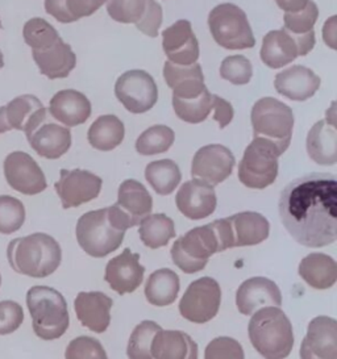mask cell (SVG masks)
Here are the masks:
<instances>
[{"instance_id": "obj_1", "label": "cell", "mask_w": 337, "mask_h": 359, "mask_svg": "<svg viewBox=\"0 0 337 359\" xmlns=\"http://www.w3.org/2000/svg\"><path fill=\"white\" fill-rule=\"evenodd\" d=\"M286 231L307 248H324L337 240V180L311 172L290 182L278 203Z\"/></svg>"}, {"instance_id": "obj_2", "label": "cell", "mask_w": 337, "mask_h": 359, "mask_svg": "<svg viewBox=\"0 0 337 359\" xmlns=\"http://www.w3.org/2000/svg\"><path fill=\"white\" fill-rule=\"evenodd\" d=\"M129 224L115 204L107 208L84 213L77 222V241L84 253L103 258L117 250Z\"/></svg>"}, {"instance_id": "obj_3", "label": "cell", "mask_w": 337, "mask_h": 359, "mask_svg": "<svg viewBox=\"0 0 337 359\" xmlns=\"http://www.w3.org/2000/svg\"><path fill=\"white\" fill-rule=\"evenodd\" d=\"M7 259L18 274L44 279L55 273L62 261L60 243L46 233H33L12 240L7 246Z\"/></svg>"}, {"instance_id": "obj_4", "label": "cell", "mask_w": 337, "mask_h": 359, "mask_svg": "<svg viewBox=\"0 0 337 359\" xmlns=\"http://www.w3.org/2000/svg\"><path fill=\"white\" fill-rule=\"evenodd\" d=\"M248 333L253 348L265 359L287 358L294 346L291 321L277 306L256 311L249 321Z\"/></svg>"}, {"instance_id": "obj_5", "label": "cell", "mask_w": 337, "mask_h": 359, "mask_svg": "<svg viewBox=\"0 0 337 359\" xmlns=\"http://www.w3.org/2000/svg\"><path fill=\"white\" fill-rule=\"evenodd\" d=\"M27 306L34 334L44 341H54L66 333L70 316L62 294L48 285H34L27 292Z\"/></svg>"}, {"instance_id": "obj_6", "label": "cell", "mask_w": 337, "mask_h": 359, "mask_svg": "<svg viewBox=\"0 0 337 359\" xmlns=\"http://www.w3.org/2000/svg\"><path fill=\"white\" fill-rule=\"evenodd\" d=\"M254 138H265L284 154L290 147L294 114L293 109L274 97H263L254 103L251 112Z\"/></svg>"}, {"instance_id": "obj_7", "label": "cell", "mask_w": 337, "mask_h": 359, "mask_svg": "<svg viewBox=\"0 0 337 359\" xmlns=\"http://www.w3.org/2000/svg\"><path fill=\"white\" fill-rule=\"evenodd\" d=\"M216 253H220V243L212 222L185 233L171 248L173 262L186 274L201 271Z\"/></svg>"}, {"instance_id": "obj_8", "label": "cell", "mask_w": 337, "mask_h": 359, "mask_svg": "<svg viewBox=\"0 0 337 359\" xmlns=\"http://www.w3.org/2000/svg\"><path fill=\"white\" fill-rule=\"evenodd\" d=\"M209 28L215 43L227 50L251 49L256 45L246 13L232 3L219 4L210 12Z\"/></svg>"}, {"instance_id": "obj_9", "label": "cell", "mask_w": 337, "mask_h": 359, "mask_svg": "<svg viewBox=\"0 0 337 359\" xmlns=\"http://www.w3.org/2000/svg\"><path fill=\"white\" fill-rule=\"evenodd\" d=\"M282 153L265 138H253L239 165V180L248 189L263 190L278 177V158Z\"/></svg>"}, {"instance_id": "obj_10", "label": "cell", "mask_w": 337, "mask_h": 359, "mask_svg": "<svg viewBox=\"0 0 337 359\" xmlns=\"http://www.w3.org/2000/svg\"><path fill=\"white\" fill-rule=\"evenodd\" d=\"M52 118L44 107L24 130L31 148L42 158H61L72 147L70 129L54 123Z\"/></svg>"}, {"instance_id": "obj_11", "label": "cell", "mask_w": 337, "mask_h": 359, "mask_svg": "<svg viewBox=\"0 0 337 359\" xmlns=\"http://www.w3.org/2000/svg\"><path fill=\"white\" fill-rule=\"evenodd\" d=\"M315 43V31L305 34H294L284 28L277 29L263 37L260 57L267 67L281 69L291 64L295 58L310 53Z\"/></svg>"}, {"instance_id": "obj_12", "label": "cell", "mask_w": 337, "mask_h": 359, "mask_svg": "<svg viewBox=\"0 0 337 359\" xmlns=\"http://www.w3.org/2000/svg\"><path fill=\"white\" fill-rule=\"evenodd\" d=\"M221 303V288L210 276L194 280L179 302L180 316L195 324H206L218 315Z\"/></svg>"}, {"instance_id": "obj_13", "label": "cell", "mask_w": 337, "mask_h": 359, "mask_svg": "<svg viewBox=\"0 0 337 359\" xmlns=\"http://www.w3.org/2000/svg\"><path fill=\"white\" fill-rule=\"evenodd\" d=\"M115 95L126 111L140 115L156 106L158 88L153 76L144 70H129L116 81Z\"/></svg>"}, {"instance_id": "obj_14", "label": "cell", "mask_w": 337, "mask_h": 359, "mask_svg": "<svg viewBox=\"0 0 337 359\" xmlns=\"http://www.w3.org/2000/svg\"><path fill=\"white\" fill-rule=\"evenodd\" d=\"M102 178L87 170L62 169L54 189L61 199L63 210H69L96 199L102 190Z\"/></svg>"}, {"instance_id": "obj_15", "label": "cell", "mask_w": 337, "mask_h": 359, "mask_svg": "<svg viewBox=\"0 0 337 359\" xmlns=\"http://www.w3.org/2000/svg\"><path fill=\"white\" fill-rule=\"evenodd\" d=\"M4 177L12 190L33 196L46 190L48 183L39 163L25 151H12L4 159Z\"/></svg>"}, {"instance_id": "obj_16", "label": "cell", "mask_w": 337, "mask_h": 359, "mask_svg": "<svg viewBox=\"0 0 337 359\" xmlns=\"http://www.w3.org/2000/svg\"><path fill=\"white\" fill-rule=\"evenodd\" d=\"M236 159L231 150L220 144L200 148L192 159L191 175L194 180L218 186L231 177Z\"/></svg>"}, {"instance_id": "obj_17", "label": "cell", "mask_w": 337, "mask_h": 359, "mask_svg": "<svg viewBox=\"0 0 337 359\" xmlns=\"http://www.w3.org/2000/svg\"><path fill=\"white\" fill-rule=\"evenodd\" d=\"M300 359H337V324L332 317L311 320L300 346Z\"/></svg>"}, {"instance_id": "obj_18", "label": "cell", "mask_w": 337, "mask_h": 359, "mask_svg": "<svg viewBox=\"0 0 337 359\" xmlns=\"http://www.w3.org/2000/svg\"><path fill=\"white\" fill-rule=\"evenodd\" d=\"M162 48L171 64L189 66L199 58V43L189 20H178L162 32Z\"/></svg>"}, {"instance_id": "obj_19", "label": "cell", "mask_w": 337, "mask_h": 359, "mask_svg": "<svg viewBox=\"0 0 337 359\" xmlns=\"http://www.w3.org/2000/svg\"><path fill=\"white\" fill-rule=\"evenodd\" d=\"M145 267L140 264V255L129 248L112 258L105 267V280L119 295L136 291L144 280Z\"/></svg>"}, {"instance_id": "obj_20", "label": "cell", "mask_w": 337, "mask_h": 359, "mask_svg": "<svg viewBox=\"0 0 337 359\" xmlns=\"http://www.w3.org/2000/svg\"><path fill=\"white\" fill-rule=\"evenodd\" d=\"M178 211L190 220H201L216 210V192L213 186L199 180L183 183L176 196Z\"/></svg>"}, {"instance_id": "obj_21", "label": "cell", "mask_w": 337, "mask_h": 359, "mask_svg": "<svg viewBox=\"0 0 337 359\" xmlns=\"http://www.w3.org/2000/svg\"><path fill=\"white\" fill-rule=\"evenodd\" d=\"M236 304L242 315L252 316L256 311L265 306L279 308L282 306V294L273 280L256 276L240 285L236 294Z\"/></svg>"}, {"instance_id": "obj_22", "label": "cell", "mask_w": 337, "mask_h": 359, "mask_svg": "<svg viewBox=\"0 0 337 359\" xmlns=\"http://www.w3.org/2000/svg\"><path fill=\"white\" fill-rule=\"evenodd\" d=\"M322 81L311 69L296 65L275 75L274 87L279 95L294 102H305L320 88Z\"/></svg>"}, {"instance_id": "obj_23", "label": "cell", "mask_w": 337, "mask_h": 359, "mask_svg": "<svg viewBox=\"0 0 337 359\" xmlns=\"http://www.w3.org/2000/svg\"><path fill=\"white\" fill-rule=\"evenodd\" d=\"M112 306V299L99 291L79 292L74 302L79 323L95 333H103L110 327Z\"/></svg>"}, {"instance_id": "obj_24", "label": "cell", "mask_w": 337, "mask_h": 359, "mask_svg": "<svg viewBox=\"0 0 337 359\" xmlns=\"http://www.w3.org/2000/svg\"><path fill=\"white\" fill-rule=\"evenodd\" d=\"M49 115L66 128L84 124L91 116V103L77 90H62L49 102Z\"/></svg>"}, {"instance_id": "obj_25", "label": "cell", "mask_w": 337, "mask_h": 359, "mask_svg": "<svg viewBox=\"0 0 337 359\" xmlns=\"http://www.w3.org/2000/svg\"><path fill=\"white\" fill-rule=\"evenodd\" d=\"M115 205L126 216L129 228H133L152 213L153 199L143 183L126 180L119 187Z\"/></svg>"}, {"instance_id": "obj_26", "label": "cell", "mask_w": 337, "mask_h": 359, "mask_svg": "<svg viewBox=\"0 0 337 359\" xmlns=\"http://www.w3.org/2000/svg\"><path fill=\"white\" fill-rule=\"evenodd\" d=\"M164 78L166 85L174 91L173 96L183 100L195 99L207 88L201 66L198 62L180 66L168 61L164 66Z\"/></svg>"}, {"instance_id": "obj_27", "label": "cell", "mask_w": 337, "mask_h": 359, "mask_svg": "<svg viewBox=\"0 0 337 359\" xmlns=\"http://www.w3.org/2000/svg\"><path fill=\"white\" fill-rule=\"evenodd\" d=\"M32 57L40 73L52 81L67 78L77 66V55L62 39L44 50H32Z\"/></svg>"}, {"instance_id": "obj_28", "label": "cell", "mask_w": 337, "mask_h": 359, "mask_svg": "<svg viewBox=\"0 0 337 359\" xmlns=\"http://www.w3.org/2000/svg\"><path fill=\"white\" fill-rule=\"evenodd\" d=\"M227 220L231 228L233 248L254 246L269 237L270 224L258 212H240L227 217Z\"/></svg>"}, {"instance_id": "obj_29", "label": "cell", "mask_w": 337, "mask_h": 359, "mask_svg": "<svg viewBox=\"0 0 337 359\" xmlns=\"http://www.w3.org/2000/svg\"><path fill=\"white\" fill-rule=\"evenodd\" d=\"M307 153L322 166H333L337 162V130L333 121L320 120L307 135Z\"/></svg>"}, {"instance_id": "obj_30", "label": "cell", "mask_w": 337, "mask_h": 359, "mask_svg": "<svg viewBox=\"0 0 337 359\" xmlns=\"http://www.w3.org/2000/svg\"><path fill=\"white\" fill-rule=\"evenodd\" d=\"M154 359H198V345L187 333L161 329L152 342Z\"/></svg>"}, {"instance_id": "obj_31", "label": "cell", "mask_w": 337, "mask_h": 359, "mask_svg": "<svg viewBox=\"0 0 337 359\" xmlns=\"http://www.w3.org/2000/svg\"><path fill=\"white\" fill-rule=\"evenodd\" d=\"M298 271L305 283L315 290H328L336 283V261L326 254H308L300 261Z\"/></svg>"}, {"instance_id": "obj_32", "label": "cell", "mask_w": 337, "mask_h": 359, "mask_svg": "<svg viewBox=\"0 0 337 359\" xmlns=\"http://www.w3.org/2000/svg\"><path fill=\"white\" fill-rule=\"evenodd\" d=\"M179 288L180 282L177 273L170 269H161L147 278L145 296L152 306H171L178 297Z\"/></svg>"}, {"instance_id": "obj_33", "label": "cell", "mask_w": 337, "mask_h": 359, "mask_svg": "<svg viewBox=\"0 0 337 359\" xmlns=\"http://www.w3.org/2000/svg\"><path fill=\"white\" fill-rule=\"evenodd\" d=\"M124 136V124L115 115L98 117L87 133L90 145L100 151H111L117 148L123 142Z\"/></svg>"}, {"instance_id": "obj_34", "label": "cell", "mask_w": 337, "mask_h": 359, "mask_svg": "<svg viewBox=\"0 0 337 359\" xmlns=\"http://www.w3.org/2000/svg\"><path fill=\"white\" fill-rule=\"evenodd\" d=\"M145 180L158 195L166 196L178 187L182 180V172L174 161L159 159L147 165Z\"/></svg>"}, {"instance_id": "obj_35", "label": "cell", "mask_w": 337, "mask_h": 359, "mask_svg": "<svg viewBox=\"0 0 337 359\" xmlns=\"http://www.w3.org/2000/svg\"><path fill=\"white\" fill-rule=\"evenodd\" d=\"M138 234L147 248L158 249L166 246L168 241L176 237V226L174 222L165 213H150L140 222Z\"/></svg>"}, {"instance_id": "obj_36", "label": "cell", "mask_w": 337, "mask_h": 359, "mask_svg": "<svg viewBox=\"0 0 337 359\" xmlns=\"http://www.w3.org/2000/svg\"><path fill=\"white\" fill-rule=\"evenodd\" d=\"M42 108L44 106L41 100L34 95L18 96L13 100H11L7 106H4L6 118L11 130L16 129L24 132L31 123L32 118L36 116Z\"/></svg>"}, {"instance_id": "obj_37", "label": "cell", "mask_w": 337, "mask_h": 359, "mask_svg": "<svg viewBox=\"0 0 337 359\" xmlns=\"http://www.w3.org/2000/svg\"><path fill=\"white\" fill-rule=\"evenodd\" d=\"M176 133L166 126H154L144 130L137 138L136 150L141 156H156L173 147Z\"/></svg>"}, {"instance_id": "obj_38", "label": "cell", "mask_w": 337, "mask_h": 359, "mask_svg": "<svg viewBox=\"0 0 337 359\" xmlns=\"http://www.w3.org/2000/svg\"><path fill=\"white\" fill-rule=\"evenodd\" d=\"M173 108L182 121L189 124H200L212 111V94L206 88L198 97L190 100L173 96Z\"/></svg>"}, {"instance_id": "obj_39", "label": "cell", "mask_w": 337, "mask_h": 359, "mask_svg": "<svg viewBox=\"0 0 337 359\" xmlns=\"http://www.w3.org/2000/svg\"><path fill=\"white\" fill-rule=\"evenodd\" d=\"M162 327L154 321H143L137 325L128 342L126 355L129 359H153L152 357V342L153 338Z\"/></svg>"}, {"instance_id": "obj_40", "label": "cell", "mask_w": 337, "mask_h": 359, "mask_svg": "<svg viewBox=\"0 0 337 359\" xmlns=\"http://www.w3.org/2000/svg\"><path fill=\"white\" fill-rule=\"evenodd\" d=\"M22 37L32 50H44L61 39L52 24L41 18H33L24 24Z\"/></svg>"}, {"instance_id": "obj_41", "label": "cell", "mask_w": 337, "mask_h": 359, "mask_svg": "<svg viewBox=\"0 0 337 359\" xmlns=\"http://www.w3.org/2000/svg\"><path fill=\"white\" fill-rule=\"evenodd\" d=\"M25 222V207L22 201L10 196H0V234H12L20 231Z\"/></svg>"}, {"instance_id": "obj_42", "label": "cell", "mask_w": 337, "mask_h": 359, "mask_svg": "<svg viewBox=\"0 0 337 359\" xmlns=\"http://www.w3.org/2000/svg\"><path fill=\"white\" fill-rule=\"evenodd\" d=\"M319 18V8L315 1L308 0L305 8L298 12H284V29L294 34H305L314 31Z\"/></svg>"}, {"instance_id": "obj_43", "label": "cell", "mask_w": 337, "mask_h": 359, "mask_svg": "<svg viewBox=\"0 0 337 359\" xmlns=\"http://www.w3.org/2000/svg\"><path fill=\"white\" fill-rule=\"evenodd\" d=\"M220 76L232 85H248L253 76L252 64L244 55H230L221 62Z\"/></svg>"}, {"instance_id": "obj_44", "label": "cell", "mask_w": 337, "mask_h": 359, "mask_svg": "<svg viewBox=\"0 0 337 359\" xmlns=\"http://www.w3.org/2000/svg\"><path fill=\"white\" fill-rule=\"evenodd\" d=\"M147 0H107V12L115 22L136 24L145 11Z\"/></svg>"}, {"instance_id": "obj_45", "label": "cell", "mask_w": 337, "mask_h": 359, "mask_svg": "<svg viewBox=\"0 0 337 359\" xmlns=\"http://www.w3.org/2000/svg\"><path fill=\"white\" fill-rule=\"evenodd\" d=\"M66 359H108L103 345L96 338L81 336L74 338L65 351Z\"/></svg>"}, {"instance_id": "obj_46", "label": "cell", "mask_w": 337, "mask_h": 359, "mask_svg": "<svg viewBox=\"0 0 337 359\" xmlns=\"http://www.w3.org/2000/svg\"><path fill=\"white\" fill-rule=\"evenodd\" d=\"M204 359H245V354L234 338L218 337L207 345Z\"/></svg>"}, {"instance_id": "obj_47", "label": "cell", "mask_w": 337, "mask_h": 359, "mask_svg": "<svg viewBox=\"0 0 337 359\" xmlns=\"http://www.w3.org/2000/svg\"><path fill=\"white\" fill-rule=\"evenodd\" d=\"M22 321L24 311L19 303L12 300L0 302V336L12 334L21 327Z\"/></svg>"}, {"instance_id": "obj_48", "label": "cell", "mask_w": 337, "mask_h": 359, "mask_svg": "<svg viewBox=\"0 0 337 359\" xmlns=\"http://www.w3.org/2000/svg\"><path fill=\"white\" fill-rule=\"evenodd\" d=\"M162 8L156 0H147L145 11L141 19L135 24L140 32L147 34L149 37H157L159 28L162 25Z\"/></svg>"}, {"instance_id": "obj_49", "label": "cell", "mask_w": 337, "mask_h": 359, "mask_svg": "<svg viewBox=\"0 0 337 359\" xmlns=\"http://www.w3.org/2000/svg\"><path fill=\"white\" fill-rule=\"evenodd\" d=\"M107 0H66L67 10L73 16L74 20L91 16L98 11Z\"/></svg>"}, {"instance_id": "obj_50", "label": "cell", "mask_w": 337, "mask_h": 359, "mask_svg": "<svg viewBox=\"0 0 337 359\" xmlns=\"http://www.w3.org/2000/svg\"><path fill=\"white\" fill-rule=\"evenodd\" d=\"M212 109L215 111L213 120L219 123V128L224 129L228 127L233 118V108L231 103L220 96L212 95Z\"/></svg>"}, {"instance_id": "obj_51", "label": "cell", "mask_w": 337, "mask_h": 359, "mask_svg": "<svg viewBox=\"0 0 337 359\" xmlns=\"http://www.w3.org/2000/svg\"><path fill=\"white\" fill-rule=\"evenodd\" d=\"M44 6H45L46 13L53 16L57 22H62V24H70V22H75L73 16L67 10L66 0H45Z\"/></svg>"}, {"instance_id": "obj_52", "label": "cell", "mask_w": 337, "mask_h": 359, "mask_svg": "<svg viewBox=\"0 0 337 359\" xmlns=\"http://www.w3.org/2000/svg\"><path fill=\"white\" fill-rule=\"evenodd\" d=\"M277 6L284 12H298L303 10L308 0H275Z\"/></svg>"}, {"instance_id": "obj_53", "label": "cell", "mask_w": 337, "mask_h": 359, "mask_svg": "<svg viewBox=\"0 0 337 359\" xmlns=\"http://www.w3.org/2000/svg\"><path fill=\"white\" fill-rule=\"evenodd\" d=\"M335 22H336V16H332L329 19V22H326L324 24V43H328L331 48H335V45L332 43V41H335Z\"/></svg>"}, {"instance_id": "obj_54", "label": "cell", "mask_w": 337, "mask_h": 359, "mask_svg": "<svg viewBox=\"0 0 337 359\" xmlns=\"http://www.w3.org/2000/svg\"><path fill=\"white\" fill-rule=\"evenodd\" d=\"M11 128L7 123V118H6V109L4 106L0 107V135L1 133H6V132H10Z\"/></svg>"}, {"instance_id": "obj_55", "label": "cell", "mask_w": 337, "mask_h": 359, "mask_svg": "<svg viewBox=\"0 0 337 359\" xmlns=\"http://www.w3.org/2000/svg\"><path fill=\"white\" fill-rule=\"evenodd\" d=\"M4 67V57H3V53H1V50H0V70Z\"/></svg>"}, {"instance_id": "obj_56", "label": "cell", "mask_w": 337, "mask_h": 359, "mask_svg": "<svg viewBox=\"0 0 337 359\" xmlns=\"http://www.w3.org/2000/svg\"><path fill=\"white\" fill-rule=\"evenodd\" d=\"M0 285H1V275H0Z\"/></svg>"}, {"instance_id": "obj_57", "label": "cell", "mask_w": 337, "mask_h": 359, "mask_svg": "<svg viewBox=\"0 0 337 359\" xmlns=\"http://www.w3.org/2000/svg\"><path fill=\"white\" fill-rule=\"evenodd\" d=\"M0 29H1V20H0Z\"/></svg>"}]
</instances>
